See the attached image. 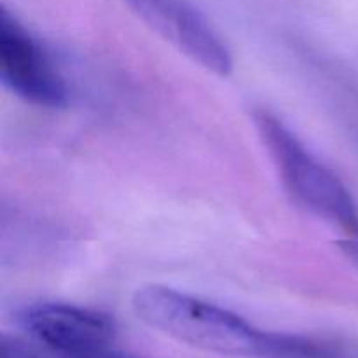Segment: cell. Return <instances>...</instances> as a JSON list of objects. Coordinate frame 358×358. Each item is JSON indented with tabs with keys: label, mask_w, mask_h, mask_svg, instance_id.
<instances>
[{
	"label": "cell",
	"mask_w": 358,
	"mask_h": 358,
	"mask_svg": "<svg viewBox=\"0 0 358 358\" xmlns=\"http://www.w3.org/2000/svg\"><path fill=\"white\" fill-rule=\"evenodd\" d=\"M136 317L156 331L205 352L231 357H261L266 331L217 304L164 285L135 290Z\"/></svg>",
	"instance_id": "obj_1"
},
{
	"label": "cell",
	"mask_w": 358,
	"mask_h": 358,
	"mask_svg": "<svg viewBox=\"0 0 358 358\" xmlns=\"http://www.w3.org/2000/svg\"><path fill=\"white\" fill-rule=\"evenodd\" d=\"M254 124L294 201L346 236H358V208L346 185L275 114L255 110Z\"/></svg>",
	"instance_id": "obj_2"
},
{
	"label": "cell",
	"mask_w": 358,
	"mask_h": 358,
	"mask_svg": "<svg viewBox=\"0 0 358 358\" xmlns=\"http://www.w3.org/2000/svg\"><path fill=\"white\" fill-rule=\"evenodd\" d=\"M0 77L3 86L28 103L58 108L66 103V84L37 38L0 10Z\"/></svg>",
	"instance_id": "obj_3"
},
{
	"label": "cell",
	"mask_w": 358,
	"mask_h": 358,
	"mask_svg": "<svg viewBox=\"0 0 358 358\" xmlns=\"http://www.w3.org/2000/svg\"><path fill=\"white\" fill-rule=\"evenodd\" d=\"M152 30L215 76L233 70V56L219 31L189 0H122Z\"/></svg>",
	"instance_id": "obj_4"
},
{
	"label": "cell",
	"mask_w": 358,
	"mask_h": 358,
	"mask_svg": "<svg viewBox=\"0 0 358 358\" xmlns=\"http://www.w3.org/2000/svg\"><path fill=\"white\" fill-rule=\"evenodd\" d=\"M24 331L63 358H79L112 346L115 324L108 315L62 303H38L20 313Z\"/></svg>",
	"instance_id": "obj_5"
},
{
	"label": "cell",
	"mask_w": 358,
	"mask_h": 358,
	"mask_svg": "<svg viewBox=\"0 0 358 358\" xmlns=\"http://www.w3.org/2000/svg\"><path fill=\"white\" fill-rule=\"evenodd\" d=\"M262 358H358L343 346L296 334L266 331Z\"/></svg>",
	"instance_id": "obj_6"
},
{
	"label": "cell",
	"mask_w": 358,
	"mask_h": 358,
	"mask_svg": "<svg viewBox=\"0 0 358 358\" xmlns=\"http://www.w3.org/2000/svg\"><path fill=\"white\" fill-rule=\"evenodd\" d=\"M0 358H63L45 346H37L16 336L2 334L0 338Z\"/></svg>",
	"instance_id": "obj_7"
},
{
	"label": "cell",
	"mask_w": 358,
	"mask_h": 358,
	"mask_svg": "<svg viewBox=\"0 0 358 358\" xmlns=\"http://www.w3.org/2000/svg\"><path fill=\"white\" fill-rule=\"evenodd\" d=\"M79 358H143V357L128 355V353L117 352V350H114L112 346H108V348L100 350V352L90 353V355H84V357H79Z\"/></svg>",
	"instance_id": "obj_8"
},
{
	"label": "cell",
	"mask_w": 358,
	"mask_h": 358,
	"mask_svg": "<svg viewBox=\"0 0 358 358\" xmlns=\"http://www.w3.org/2000/svg\"><path fill=\"white\" fill-rule=\"evenodd\" d=\"M341 248L350 259L358 266V236H348L345 241H341Z\"/></svg>",
	"instance_id": "obj_9"
}]
</instances>
